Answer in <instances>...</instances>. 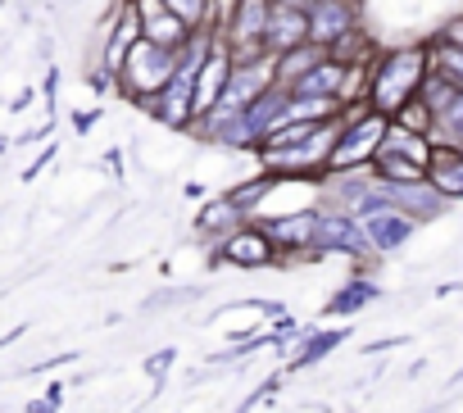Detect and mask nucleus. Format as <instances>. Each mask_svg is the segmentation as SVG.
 I'll use <instances>...</instances> for the list:
<instances>
[{"instance_id":"12","label":"nucleus","mask_w":463,"mask_h":413,"mask_svg":"<svg viewBox=\"0 0 463 413\" xmlns=\"http://www.w3.org/2000/svg\"><path fill=\"white\" fill-rule=\"evenodd\" d=\"M300 42H309V19H305V10H291V5H269V23H264V46H269V55H282V51H291V46H300Z\"/></svg>"},{"instance_id":"1","label":"nucleus","mask_w":463,"mask_h":413,"mask_svg":"<svg viewBox=\"0 0 463 413\" xmlns=\"http://www.w3.org/2000/svg\"><path fill=\"white\" fill-rule=\"evenodd\" d=\"M427 69H431L427 42L395 46V51H377V55H373V69H368V105L391 118L409 96H418V82L427 78Z\"/></svg>"},{"instance_id":"8","label":"nucleus","mask_w":463,"mask_h":413,"mask_svg":"<svg viewBox=\"0 0 463 413\" xmlns=\"http://www.w3.org/2000/svg\"><path fill=\"white\" fill-rule=\"evenodd\" d=\"M382 191H386V200H391V210H400V214H409L418 228L422 223H431V219H440L445 210H449V200L422 177V182H382Z\"/></svg>"},{"instance_id":"16","label":"nucleus","mask_w":463,"mask_h":413,"mask_svg":"<svg viewBox=\"0 0 463 413\" xmlns=\"http://www.w3.org/2000/svg\"><path fill=\"white\" fill-rule=\"evenodd\" d=\"M241 223H246V214H241L227 195L204 200V204H200V214H195V232H204V237L213 232V241H222L232 228H241Z\"/></svg>"},{"instance_id":"11","label":"nucleus","mask_w":463,"mask_h":413,"mask_svg":"<svg viewBox=\"0 0 463 413\" xmlns=\"http://www.w3.org/2000/svg\"><path fill=\"white\" fill-rule=\"evenodd\" d=\"M359 228H364L373 255H395V250L409 246V237L418 232V223H413L409 214H400V210H377V214L359 219Z\"/></svg>"},{"instance_id":"3","label":"nucleus","mask_w":463,"mask_h":413,"mask_svg":"<svg viewBox=\"0 0 463 413\" xmlns=\"http://www.w3.org/2000/svg\"><path fill=\"white\" fill-rule=\"evenodd\" d=\"M218 250H213V264H232V268H273V264H282V255H278V246H273V237L264 232V223H255V219H246L241 228H232L222 241H213Z\"/></svg>"},{"instance_id":"22","label":"nucleus","mask_w":463,"mask_h":413,"mask_svg":"<svg viewBox=\"0 0 463 413\" xmlns=\"http://www.w3.org/2000/svg\"><path fill=\"white\" fill-rule=\"evenodd\" d=\"M391 123H400V127H409V132H418V136H427L431 132V123H436V114L427 109V100H418V96H409L395 114H391Z\"/></svg>"},{"instance_id":"18","label":"nucleus","mask_w":463,"mask_h":413,"mask_svg":"<svg viewBox=\"0 0 463 413\" xmlns=\"http://www.w3.org/2000/svg\"><path fill=\"white\" fill-rule=\"evenodd\" d=\"M368 173L377 177V182H422L427 177V164H418V159H409V155H391V150H373V159H368Z\"/></svg>"},{"instance_id":"20","label":"nucleus","mask_w":463,"mask_h":413,"mask_svg":"<svg viewBox=\"0 0 463 413\" xmlns=\"http://www.w3.org/2000/svg\"><path fill=\"white\" fill-rule=\"evenodd\" d=\"M377 150L409 155V159H418V164H427V159H431V141H427V136H418V132H409V127H400V123H386V132H382V145H377Z\"/></svg>"},{"instance_id":"26","label":"nucleus","mask_w":463,"mask_h":413,"mask_svg":"<svg viewBox=\"0 0 463 413\" xmlns=\"http://www.w3.org/2000/svg\"><path fill=\"white\" fill-rule=\"evenodd\" d=\"M440 42H449V46H463V19H449V23L440 28Z\"/></svg>"},{"instance_id":"14","label":"nucleus","mask_w":463,"mask_h":413,"mask_svg":"<svg viewBox=\"0 0 463 413\" xmlns=\"http://www.w3.org/2000/svg\"><path fill=\"white\" fill-rule=\"evenodd\" d=\"M341 82H345V64L341 60H332V55H323L318 64H309L287 91L291 96H336L341 91Z\"/></svg>"},{"instance_id":"30","label":"nucleus","mask_w":463,"mask_h":413,"mask_svg":"<svg viewBox=\"0 0 463 413\" xmlns=\"http://www.w3.org/2000/svg\"><path fill=\"white\" fill-rule=\"evenodd\" d=\"M105 164H109V173H114V177H123V155H118V150H109V155H105Z\"/></svg>"},{"instance_id":"21","label":"nucleus","mask_w":463,"mask_h":413,"mask_svg":"<svg viewBox=\"0 0 463 413\" xmlns=\"http://www.w3.org/2000/svg\"><path fill=\"white\" fill-rule=\"evenodd\" d=\"M427 51H431V69L436 73H445L458 91H463V46H449V42H427Z\"/></svg>"},{"instance_id":"4","label":"nucleus","mask_w":463,"mask_h":413,"mask_svg":"<svg viewBox=\"0 0 463 413\" xmlns=\"http://www.w3.org/2000/svg\"><path fill=\"white\" fill-rule=\"evenodd\" d=\"M314 255H350V259H368V237L359 228L354 214L345 210H327V204H318L314 210Z\"/></svg>"},{"instance_id":"29","label":"nucleus","mask_w":463,"mask_h":413,"mask_svg":"<svg viewBox=\"0 0 463 413\" xmlns=\"http://www.w3.org/2000/svg\"><path fill=\"white\" fill-rule=\"evenodd\" d=\"M28 413H60V404H51V399L42 395V399H33V404H28Z\"/></svg>"},{"instance_id":"28","label":"nucleus","mask_w":463,"mask_h":413,"mask_svg":"<svg viewBox=\"0 0 463 413\" xmlns=\"http://www.w3.org/2000/svg\"><path fill=\"white\" fill-rule=\"evenodd\" d=\"M100 114H105V105H100V109H91V114H78V118H73V127H78V132L87 136V132L96 127V118H100Z\"/></svg>"},{"instance_id":"5","label":"nucleus","mask_w":463,"mask_h":413,"mask_svg":"<svg viewBox=\"0 0 463 413\" xmlns=\"http://www.w3.org/2000/svg\"><path fill=\"white\" fill-rule=\"evenodd\" d=\"M278 87V55H255V60H232V73H227V87L218 96V105H232V109H246L250 100H260L264 91Z\"/></svg>"},{"instance_id":"6","label":"nucleus","mask_w":463,"mask_h":413,"mask_svg":"<svg viewBox=\"0 0 463 413\" xmlns=\"http://www.w3.org/2000/svg\"><path fill=\"white\" fill-rule=\"evenodd\" d=\"M264 232L273 237V246H278L282 264L318 259V255H314V210H291V214L264 219Z\"/></svg>"},{"instance_id":"27","label":"nucleus","mask_w":463,"mask_h":413,"mask_svg":"<svg viewBox=\"0 0 463 413\" xmlns=\"http://www.w3.org/2000/svg\"><path fill=\"white\" fill-rule=\"evenodd\" d=\"M51 159H55V145H51V150H42V159H33V164L24 168V182H33V177H37V173H42V168H46Z\"/></svg>"},{"instance_id":"15","label":"nucleus","mask_w":463,"mask_h":413,"mask_svg":"<svg viewBox=\"0 0 463 413\" xmlns=\"http://www.w3.org/2000/svg\"><path fill=\"white\" fill-rule=\"evenodd\" d=\"M345 336H350L345 327H327V332H309V336L300 341V350H296V354L287 359V368H282V372L291 377V372H305V368H314V363H323V359H327V354H332V350H336V345L345 341Z\"/></svg>"},{"instance_id":"9","label":"nucleus","mask_w":463,"mask_h":413,"mask_svg":"<svg viewBox=\"0 0 463 413\" xmlns=\"http://www.w3.org/2000/svg\"><path fill=\"white\" fill-rule=\"evenodd\" d=\"M132 14L141 23V37L164 46V51H182V42L191 37V28L173 10H164V0H132Z\"/></svg>"},{"instance_id":"32","label":"nucleus","mask_w":463,"mask_h":413,"mask_svg":"<svg viewBox=\"0 0 463 413\" xmlns=\"http://www.w3.org/2000/svg\"><path fill=\"white\" fill-rule=\"evenodd\" d=\"M278 5H291V10H309V0H278Z\"/></svg>"},{"instance_id":"34","label":"nucleus","mask_w":463,"mask_h":413,"mask_svg":"<svg viewBox=\"0 0 463 413\" xmlns=\"http://www.w3.org/2000/svg\"><path fill=\"white\" fill-rule=\"evenodd\" d=\"M458 145H463V141H458Z\"/></svg>"},{"instance_id":"23","label":"nucleus","mask_w":463,"mask_h":413,"mask_svg":"<svg viewBox=\"0 0 463 413\" xmlns=\"http://www.w3.org/2000/svg\"><path fill=\"white\" fill-rule=\"evenodd\" d=\"M164 10H173L191 33H209V0H164Z\"/></svg>"},{"instance_id":"25","label":"nucleus","mask_w":463,"mask_h":413,"mask_svg":"<svg viewBox=\"0 0 463 413\" xmlns=\"http://www.w3.org/2000/svg\"><path fill=\"white\" fill-rule=\"evenodd\" d=\"M87 87H91L96 96H105V91H114V73H109V69H91V73H87Z\"/></svg>"},{"instance_id":"17","label":"nucleus","mask_w":463,"mask_h":413,"mask_svg":"<svg viewBox=\"0 0 463 413\" xmlns=\"http://www.w3.org/2000/svg\"><path fill=\"white\" fill-rule=\"evenodd\" d=\"M373 300H382V286L368 282V277H350V282H341V291L323 305V314H327V318H350V314H359V309L373 305Z\"/></svg>"},{"instance_id":"7","label":"nucleus","mask_w":463,"mask_h":413,"mask_svg":"<svg viewBox=\"0 0 463 413\" xmlns=\"http://www.w3.org/2000/svg\"><path fill=\"white\" fill-rule=\"evenodd\" d=\"M305 19H309V42L323 46V51H327L332 42H341L350 28L364 23V19H359V0H309Z\"/></svg>"},{"instance_id":"24","label":"nucleus","mask_w":463,"mask_h":413,"mask_svg":"<svg viewBox=\"0 0 463 413\" xmlns=\"http://www.w3.org/2000/svg\"><path fill=\"white\" fill-rule=\"evenodd\" d=\"M173 363H177V350H159L155 359H146V372H150L155 381H164V372H168Z\"/></svg>"},{"instance_id":"10","label":"nucleus","mask_w":463,"mask_h":413,"mask_svg":"<svg viewBox=\"0 0 463 413\" xmlns=\"http://www.w3.org/2000/svg\"><path fill=\"white\" fill-rule=\"evenodd\" d=\"M227 73H232V51H227L222 37H213V46L204 51V60L195 69V114H204V109L218 105V96L227 87Z\"/></svg>"},{"instance_id":"31","label":"nucleus","mask_w":463,"mask_h":413,"mask_svg":"<svg viewBox=\"0 0 463 413\" xmlns=\"http://www.w3.org/2000/svg\"><path fill=\"white\" fill-rule=\"evenodd\" d=\"M46 399H51V404H64V386H60V381H55V386H46Z\"/></svg>"},{"instance_id":"13","label":"nucleus","mask_w":463,"mask_h":413,"mask_svg":"<svg viewBox=\"0 0 463 413\" xmlns=\"http://www.w3.org/2000/svg\"><path fill=\"white\" fill-rule=\"evenodd\" d=\"M427 182H431L449 204H454V200H463V145H431Z\"/></svg>"},{"instance_id":"2","label":"nucleus","mask_w":463,"mask_h":413,"mask_svg":"<svg viewBox=\"0 0 463 413\" xmlns=\"http://www.w3.org/2000/svg\"><path fill=\"white\" fill-rule=\"evenodd\" d=\"M173 69H177V51H164V46L137 37V42L128 46L118 73H114V91H118L123 100H132L137 109H146V105L168 87Z\"/></svg>"},{"instance_id":"19","label":"nucleus","mask_w":463,"mask_h":413,"mask_svg":"<svg viewBox=\"0 0 463 413\" xmlns=\"http://www.w3.org/2000/svg\"><path fill=\"white\" fill-rule=\"evenodd\" d=\"M323 55H327V51H323V46H314V42H300V46L282 51V55H278V87L287 91V87H291V82H296L309 64H318Z\"/></svg>"},{"instance_id":"33","label":"nucleus","mask_w":463,"mask_h":413,"mask_svg":"<svg viewBox=\"0 0 463 413\" xmlns=\"http://www.w3.org/2000/svg\"><path fill=\"white\" fill-rule=\"evenodd\" d=\"M5 150H10V141H5V136H0V155H5Z\"/></svg>"}]
</instances>
